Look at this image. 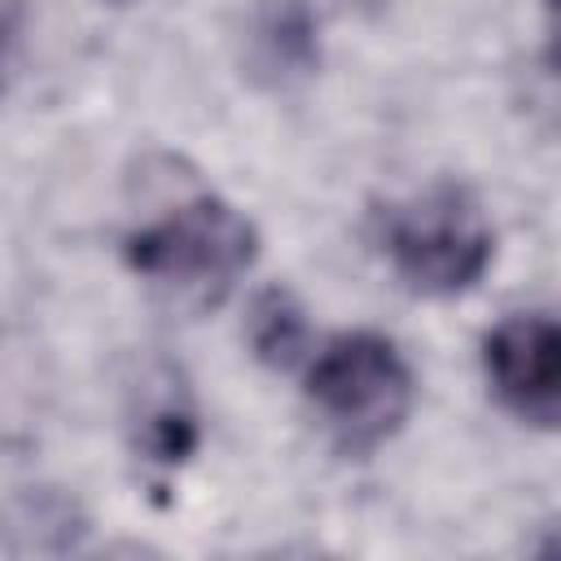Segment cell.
I'll return each mask as SVG.
<instances>
[{
    "label": "cell",
    "mask_w": 561,
    "mask_h": 561,
    "mask_svg": "<svg viewBox=\"0 0 561 561\" xmlns=\"http://www.w3.org/2000/svg\"><path fill=\"white\" fill-rule=\"evenodd\" d=\"M131 267L180 307H210L254 259V228L215 197H188L127 241Z\"/></svg>",
    "instance_id": "cell-1"
},
{
    "label": "cell",
    "mask_w": 561,
    "mask_h": 561,
    "mask_svg": "<svg viewBox=\"0 0 561 561\" xmlns=\"http://www.w3.org/2000/svg\"><path fill=\"white\" fill-rule=\"evenodd\" d=\"M307 399L342 447L368 451L403 425L412 408V373L386 337L346 333L311 359Z\"/></svg>",
    "instance_id": "cell-2"
},
{
    "label": "cell",
    "mask_w": 561,
    "mask_h": 561,
    "mask_svg": "<svg viewBox=\"0 0 561 561\" xmlns=\"http://www.w3.org/2000/svg\"><path fill=\"white\" fill-rule=\"evenodd\" d=\"M381 241L394 272L425 294H456L491 263V228L478 202L456 184H434L381 215Z\"/></svg>",
    "instance_id": "cell-3"
},
{
    "label": "cell",
    "mask_w": 561,
    "mask_h": 561,
    "mask_svg": "<svg viewBox=\"0 0 561 561\" xmlns=\"http://www.w3.org/2000/svg\"><path fill=\"white\" fill-rule=\"evenodd\" d=\"M495 394L526 421L552 425L561 408V337L548 316H513L486 337Z\"/></svg>",
    "instance_id": "cell-4"
},
{
    "label": "cell",
    "mask_w": 561,
    "mask_h": 561,
    "mask_svg": "<svg viewBox=\"0 0 561 561\" xmlns=\"http://www.w3.org/2000/svg\"><path fill=\"white\" fill-rule=\"evenodd\" d=\"M250 342L272 364H294L298 359V351L307 346V324H302L298 307L289 302V294H280V289L259 294V302L250 311Z\"/></svg>",
    "instance_id": "cell-5"
}]
</instances>
